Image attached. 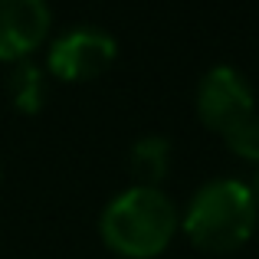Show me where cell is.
<instances>
[{
	"mask_svg": "<svg viewBox=\"0 0 259 259\" xmlns=\"http://www.w3.org/2000/svg\"><path fill=\"white\" fill-rule=\"evenodd\" d=\"M99 230L118 256L151 259L174 240L177 207L158 187H128L105 207Z\"/></svg>",
	"mask_w": 259,
	"mask_h": 259,
	"instance_id": "1",
	"label": "cell"
},
{
	"mask_svg": "<svg viewBox=\"0 0 259 259\" xmlns=\"http://www.w3.org/2000/svg\"><path fill=\"white\" fill-rule=\"evenodd\" d=\"M256 213L259 203L253 197V187H246L236 177H217L190 197L184 213V233L200 249L230 253L249 240Z\"/></svg>",
	"mask_w": 259,
	"mask_h": 259,
	"instance_id": "2",
	"label": "cell"
},
{
	"mask_svg": "<svg viewBox=\"0 0 259 259\" xmlns=\"http://www.w3.org/2000/svg\"><path fill=\"white\" fill-rule=\"evenodd\" d=\"M197 115L207 128L227 135L236 121L256 112V95L249 79L233 66H213L197 82Z\"/></svg>",
	"mask_w": 259,
	"mask_h": 259,
	"instance_id": "3",
	"label": "cell"
},
{
	"mask_svg": "<svg viewBox=\"0 0 259 259\" xmlns=\"http://www.w3.org/2000/svg\"><path fill=\"white\" fill-rule=\"evenodd\" d=\"M118 43L102 26H72L50 46V72L66 82H85L112 66Z\"/></svg>",
	"mask_w": 259,
	"mask_h": 259,
	"instance_id": "4",
	"label": "cell"
},
{
	"mask_svg": "<svg viewBox=\"0 0 259 259\" xmlns=\"http://www.w3.org/2000/svg\"><path fill=\"white\" fill-rule=\"evenodd\" d=\"M46 0H0V59H26L50 33Z\"/></svg>",
	"mask_w": 259,
	"mask_h": 259,
	"instance_id": "5",
	"label": "cell"
},
{
	"mask_svg": "<svg viewBox=\"0 0 259 259\" xmlns=\"http://www.w3.org/2000/svg\"><path fill=\"white\" fill-rule=\"evenodd\" d=\"M128 167H132L138 187H158L171 167V141L164 135H145L128 151Z\"/></svg>",
	"mask_w": 259,
	"mask_h": 259,
	"instance_id": "6",
	"label": "cell"
},
{
	"mask_svg": "<svg viewBox=\"0 0 259 259\" xmlns=\"http://www.w3.org/2000/svg\"><path fill=\"white\" fill-rule=\"evenodd\" d=\"M7 92H10V102L20 108V112L33 115L43 108L46 102V82H43V69H39L33 59H17L7 72Z\"/></svg>",
	"mask_w": 259,
	"mask_h": 259,
	"instance_id": "7",
	"label": "cell"
},
{
	"mask_svg": "<svg viewBox=\"0 0 259 259\" xmlns=\"http://www.w3.org/2000/svg\"><path fill=\"white\" fill-rule=\"evenodd\" d=\"M223 141H227V148L233 154H240V158H246V161H259V115L253 112L243 121H236V125L223 135Z\"/></svg>",
	"mask_w": 259,
	"mask_h": 259,
	"instance_id": "8",
	"label": "cell"
},
{
	"mask_svg": "<svg viewBox=\"0 0 259 259\" xmlns=\"http://www.w3.org/2000/svg\"><path fill=\"white\" fill-rule=\"evenodd\" d=\"M253 197H256V203H259V171H256V187H253Z\"/></svg>",
	"mask_w": 259,
	"mask_h": 259,
	"instance_id": "9",
	"label": "cell"
}]
</instances>
